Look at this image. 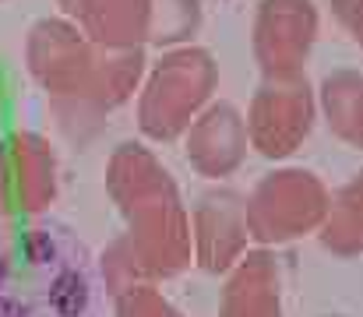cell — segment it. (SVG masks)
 <instances>
[{
	"mask_svg": "<svg viewBox=\"0 0 363 317\" xmlns=\"http://www.w3.org/2000/svg\"><path fill=\"white\" fill-rule=\"evenodd\" d=\"M25 60L32 78L46 89L67 138L85 141L99 130L103 116L138 89L145 57L141 46L106 50L82 35L67 18H43L28 28Z\"/></svg>",
	"mask_w": 363,
	"mask_h": 317,
	"instance_id": "obj_1",
	"label": "cell"
},
{
	"mask_svg": "<svg viewBox=\"0 0 363 317\" xmlns=\"http://www.w3.org/2000/svg\"><path fill=\"white\" fill-rule=\"evenodd\" d=\"M216 89V64L212 53L198 46H184L166 53L155 71L148 74L141 99H138V123L148 138L169 141L191 127L198 109L208 103Z\"/></svg>",
	"mask_w": 363,
	"mask_h": 317,
	"instance_id": "obj_2",
	"label": "cell"
},
{
	"mask_svg": "<svg viewBox=\"0 0 363 317\" xmlns=\"http://www.w3.org/2000/svg\"><path fill=\"white\" fill-rule=\"evenodd\" d=\"M314 123V96L307 78L293 74V78H268L247 116V134L254 141V148L261 155H289Z\"/></svg>",
	"mask_w": 363,
	"mask_h": 317,
	"instance_id": "obj_3",
	"label": "cell"
},
{
	"mask_svg": "<svg viewBox=\"0 0 363 317\" xmlns=\"http://www.w3.org/2000/svg\"><path fill=\"white\" fill-rule=\"evenodd\" d=\"M57 194V155L46 138L21 130L0 141V215L43 211Z\"/></svg>",
	"mask_w": 363,
	"mask_h": 317,
	"instance_id": "obj_4",
	"label": "cell"
},
{
	"mask_svg": "<svg viewBox=\"0 0 363 317\" xmlns=\"http://www.w3.org/2000/svg\"><path fill=\"white\" fill-rule=\"evenodd\" d=\"M318 35V11L311 0H261L254 21V57L268 78L300 74Z\"/></svg>",
	"mask_w": 363,
	"mask_h": 317,
	"instance_id": "obj_5",
	"label": "cell"
},
{
	"mask_svg": "<svg viewBox=\"0 0 363 317\" xmlns=\"http://www.w3.org/2000/svg\"><path fill=\"white\" fill-rule=\"evenodd\" d=\"M243 148H247V127L233 106L216 103L191 120L187 159L201 173H219V177L230 173L243 159Z\"/></svg>",
	"mask_w": 363,
	"mask_h": 317,
	"instance_id": "obj_6",
	"label": "cell"
},
{
	"mask_svg": "<svg viewBox=\"0 0 363 317\" xmlns=\"http://www.w3.org/2000/svg\"><path fill=\"white\" fill-rule=\"evenodd\" d=\"M82 35L106 50L145 43V0H57Z\"/></svg>",
	"mask_w": 363,
	"mask_h": 317,
	"instance_id": "obj_7",
	"label": "cell"
},
{
	"mask_svg": "<svg viewBox=\"0 0 363 317\" xmlns=\"http://www.w3.org/2000/svg\"><path fill=\"white\" fill-rule=\"evenodd\" d=\"M321 103H325L328 127L350 145L363 148V74L353 71L332 74L321 89Z\"/></svg>",
	"mask_w": 363,
	"mask_h": 317,
	"instance_id": "obj_8",
	"label": "cell"
},
{
	"mask_svg": "<svg viewBox=\"0 0 363 317\" xmlns=\"http://www.w3.org/2000/svg\"><path fill=\"white\" fill-rule=\"evenodd\" d=\"M198 0H145V43H180L198 28Z\"/></svg>",
	"mask_w": 363,
	"mask_h": 317,
	"instance_id": "obj_9",
	"label": "cell"
},
{
	"mask_svg": "<svg viewBox=\"0 0 363 317\" xmlns=\"http://www.w3.org/2000/svg\"><path fill=\"white\" fill-rule=\"evenodd\" d=\"M332 11L350 28V35L363 46V0H332Z\"/></svg>",
	"mask_w": 363,
	"mask_h": 317,
	"instance_id": "obj_10",
	"label": "cell"
}]
</instances>
